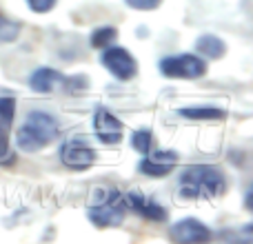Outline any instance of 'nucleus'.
Wrapping results in <instances>:
<instances>
[{"instance_id":"f257e3e1","label":"nucleus","mask_w":253,"mask_h":244,"mask_svg":"<svg viewBox=\"0 0 253 244\" xmlns=\"http://www.w3.org/2000/svg\"><path fill=\"white\" fill-rule=\"evenodd\" d=\"M224 189V175L209 164H193L180 175V193L184 198H215Z\"/></svg>"},{"instance_id":"f03ea898","label":"nucleus","mask_w":253,"mask_h":244,"mask_svg":"<svg viewBox=\"0 0 253 244\" xmlns=\"http://www.w3.org/2000/svg\"><path fill=\"white\" fill-rule=\"evenodd\" d=\"M126 198L118 189H96L89 200V220L96 227H118L126 213Z\"/></svg>"},{"instance_id":"7ed1b4c3","label":"nucleus","mask_w":253,"mask_h":244,"mask_svg":"<svg viewBox=\"0 0 253 244\" xmlns=\"http://www.w3.org/2000/svg\"><path fill=\"white\" fill-rule=\"evenodd\" d=\"M58 129L60 124L53 116L44 114V111H31L25 124L18 129V147L22 151H38L56 138Z\"/></svg>"},{"instance_id":"20e7f679","label":"nucleus","mask_w":253,"mask_h":244,"mask_svg":"<svg viewBox=\"0 0 253 244\" xmlns=\"http://www.w3.org/2000/svg\"><path fill=\"white\" fill-rule=\"evenodd\" d=\"M160 71L169 78H200L205 76L207 65L200 60L198 56H191V53H182V56H171L165 58L160 62Z\"/></svg>"},{"instance_id":"39448f33","label":"nucleus","mask_w":253,"mask_h":244,"mask_svg":"<svg viewBox=\"0 0 253 244\" xmlns=\"http://www.w3.org/2000/svg\"><path fill=\"white\" fill-rule=\"evenodd\" d=\"M60 160H62V164L69 166V169L83 171V169H89V166L93 164V160H96V151H93L83 138H71L62 144Z\"/></svg>"},{"instance_id":"423d86ee","label":"nucleus","mask_w":253,"mask_h":244,"mask_svg":"<svg viewBox=\"0 0 253 244\" xmlns=\"http://www.w3.org/2000/svg\"><path fill=\"white\" fill-rule=\"evenodd\" d=\"M102 65L111 71L118 80H131L135 76V58L129 51H125L123 47H111L102 53Z\"/></svg>"},{"instance_id":"0eeeda50","label":"nucleus","mask_w":253,"mask_h":244,"mask_svg":"<svg viewBox=\"0 0 253 244\" xmlns=\"http://www.w3.org/2000/svg\"><path fill=\"white\" fill-rule=\"evenodd\" d=\"M178 164V153L173 151H156V153H144L142 162L138 164V171L151 178H160L173 171V166Z\"/></svg>"},{"instance_id":"6e6552de","label":"nucleus","mask_w":253,"mask_h":244,"mask_svg":"<svg viewBox=\"0 0 253 244\" xmlns=\"http://www.w3.org/2000/svg\"><path fill=\"white\" fill-rule=\"evenodd\" d=\"M93 131L105 144H118L123 140V124L111 111L98 109L93 116Z\"/></svg>"},{"instance_id":"1a4fd4ad","label":"nucleus","mask_w":253,"mask_h":244,"mask_svg":"<svg viewBox=\"0 0 253 244\" xmlns=\"http://www.w3.org/2000/svg\"><path fill=\"white\" fill-rule=\"evenodd\" d=\"M171 240L182 242V244H196V242H207L211 240V231L202 222L193 218H187L182 222L171 227Z\"/></svg>"},{"instance_id":"9d476101","label":"nucleus","mask_w":253,"mask_h":244,"mask_svg":"<svg viewBox=\"0 0 253 244\" xmlns=\"http://www.w3.org/2000/svg\"><path fill=\"white\" fill-rule=\"evenodd\" d=\"M126 198V206H131V209L135 211L138 215H142V218L147 220H153V222H165L167 220V211L165 206H160L158 202H153L151 198L142 196L140 191H131Z\"/></svg>"},{"instance_id":"9b49d317","label":"nucleus","mask_w":253,"mask_h":244,"mask_svg":"<svg viewBox=\"0 0 253 244\" xmlns=\"http://www.w3.org/2000/svg\"><path fill=\"white\" fill-rule=\"evenodd\" d=\"M31 89L34 91H40V93H49L58 87V84H65V76L58 74L56 69H49V67H40L31 74V80H29Z\"/></svg>"},{"instance_id":"f8f14e48","label":"nucleus","mask_w":253,"mask_h":244,"mask_svg":"<svg viewBox=\"0 0 253 244\" xmlns=\"http://www.w3.org/2000/svg\"><path fill=\"white\" fill-rule=\"evenodd\" d=\"M196 47L205 58H222L224 56V42L211 34L200 36V38L196 40Z\"/></svg>"},{"instance_id":"ddd939ff","label":"nucleus","mask_w":253,"mask_h":244,"mask_svg":"<svg viewBox=\"0 0 253 244\" xmlns=\"http://www.w3.org/2000/svg\"><path fill=\"white\" fill-rule=\"evenodd\" d=\"M178 114L191 120H220L227 116L222 109H215V107H193V109H180Z\"/></svg>"},{"instance_id":"4468645a","label":"nucleus","mask_w":253,"mask_h":244,"mask_svg":"<svg viewBox=\"0 0 253 244\" xmlns=\"http://www.w3.org/2000/svg\"><path fill=\"white\" fill-rule=\"evenodd\" d=\"M116 38H118V31L114 27H100V29H96L91 34V47L107 49L111 47V42H116Z\"/></svg>"},{"instance_id":"2eb2a0df","label":"nucleus","mask_w":253,"mask_h":244,"mask_svg":"<svg viewBox=\"0 0 253 244\" xmlns=\"http://www.w3.org/2000/svg\"><path fill=\"white\" fill-rule=\"evenodd\" d=\"M20 34V22L9 20L7 16L0 13V42H11Z\"/></svg>"},{"instance_id":"dca6fc26","label":"nucleus","mask_w":253,"mask_h":244,"mask_svg":"<svg viewBox=\"0 0 253 244\" xmlns=\"http://www.w3.org/2000/svg\"><path fill=\"white\" fill-rule=\"evenodd\" d=\"M131 142H133V149L135 151H140L144 156V153L151 151V131L142 129V131H135L133 138H131Z\"/></svg>"},{"instance_id":"f3484780","label":"nucleus","mask_w":253,"mask_h":244,"mask_svg":"<svg viewBox=\"0 0 253 244\" xmlns=\"http://www.w3.org/2000/svg\"><path fill=\"white\" fill-rule=\"evenodd\" d=\"M13 111H16V100H13L11 96L0 98V122H2V124H11Z\"/></svg>"},{"instance_id":"a211bd4d","label":"nucleus","mask_w":253,"mask_h":244,"mask_svg":"<svg viewBox=\"0 0 253 244\" xmlns=\"http://www.w3.org/2000/svg\"><path fill=\"white\" fill-rule=\"evenodd\" d=\"M160 2H162V0H126V4H129V7L142 9V11H147V9H156Z\"/></svg>"},{"instance_id":"6ab92c4d","label":"nucleus","mask_w":253,"mask_h":244,"mask_svg":"<svg viewBox=\"0 0 253 244\" xmlns=\"http://www.w3.org/2000/svg\"><path fill=\"white\" fill-rule=\"evenodd\" d=\"M27 2H29V7L34 9V11H49V9L53 7V4H56V0H27Z\"/></svg>"},{"instance_id":"aec40b11","label":"nucleus","mask_w":253,"mask_h":244,"mask_svg":"<svg viewBox=\"0 0 253 244\" xmlns=\"http://www.w3.org/2000/svg\"><path fill=\"white\" fill-rule=\"evenodd\" d=\"M9 156V140H7V124L0 122V158Z\"/></svg>"}]
</instances>
